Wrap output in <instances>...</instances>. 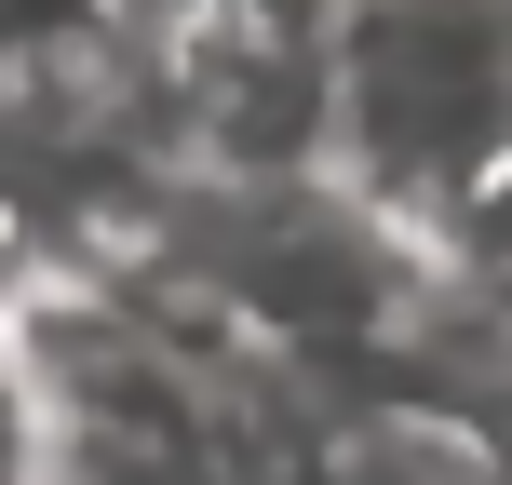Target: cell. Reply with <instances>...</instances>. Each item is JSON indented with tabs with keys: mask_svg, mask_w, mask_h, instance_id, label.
Returning a JSON list of instances; mask_svg holds the SVG:
<instances>
[{
	"mask_svg": "<svg viewBox=\"0 0 512 485\" xmlns=\"http://www.w3.org/2000/svg\"><path fill=\"white\" fill-rule=\"evenodd\" d=\"M324 162L418 243L512 203V0H337L324 14Z\"/></svg>",
	"mask_w": 512,
	"mask_h": 485,
	"instance_id": "cell-1",
	"label": "cell"
},
{
	"mask_svg": "<svg viewBox=\"0 0 512 485\" xmlns=\"http://www.w3.org/2000/svg\"><path fill=\"white\" fill-rule=\"evenodd\" d=\"M41 459H54L41 378H27V337H14V310H0V485H41Z\"/></svg>",
	"mask_w": 512,
	"mask_h": 485,
	"instance_id": "cell-2",
	"label": "cell"
}]
</instances>
